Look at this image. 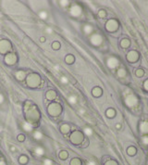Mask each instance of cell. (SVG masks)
Listing matches in <instances>:
<instances>
[{"label": "cell", "mask_w": 148, "mask_h": 165, "mask_svg": "<svg viewBox=\"0 0 148 165\" xmlns=\"http://www.w3.org/2000/svg\"><path fill=\"white\" fill-rule=\"evenodd\" d=\"M42 82L41 77L37 73H31L27 76L26 79V85L31 88H37L39 87Z\"/></svg>", "instance_id": "1"}, {"label": "cell", "mask_w": 148, "mask_h": 165, "mask_svg": "<svg viewBox=\"0 0 148 165\" xmlns=\"http://www.w3.org/2000/svg\"><path fill=\"white\" fill-rule=\"evenodd\" d=\"M26 119L29 122H37L40 119V113L38 111L36 106L26 108Z\"/></svg>", "instance_id": "2"}, {"label": "cell", "mask_w": 148, "mask_h": 165, "mask_svg": "<svg viewBox=\"0 0 148 165\" xmlns=\"http://www.w3.org/2000/svg\"><path fill=\"white\" fill-rule=\"evenodd\" d=\"M47 112L50 116H53V117L59 116L62 112V107L59 103H57V102L51 103V104H49L47 107Z\"/></svg>", "instance_id": "3"}, {"label": "cell", "mask_w": 148, "mask_h": 165, "mask_svg": "<svg viewBox=\"0 0 148 165\" xmlns=\"http://www.w3.org/2000/svg\"><path fill=\"white\" fill-rule=\"evenodd\" d=\"M83 138H84L83 135L80 131H74L73 133L70 135V137H69L71 143H72V144H74V145L81 144V143L83 141Z\"/></svg>", "instance_id": "4"}, {"label": "cell", "mask_w": 148, "mask_h": 165, "mask_svg": "<svg viewBox=\"0 0 148 165\" xmlns=\"http://www.w3.org/2000/svg\"><path fill=\"white\" fill-rule=\"evenodd\" d=\"M104 42V37L99 32H95V34L92 35L90 37V43L94 47H100Z\"/></svg>", "instance_id": "5"}, {"label": "cell", "mask_w": 148, "mask_h": 165, "mask_svg": "<svg viewBox=\"0 0 148 165\" xmlns=\"http://www.w3.org/2000/svg\"><path fill=\"white\" fill-rule=\"evenodd\" d=\"M138 102H139L138 97H137L133 94L128 95L127 97H125V105L127 106L128 108H133V107H135L137 104H138Z\"/></svg>", "instance_id": "6"}, {"label": "cell", "mask_w": 148, "mask_h": 165, "mask_svg": "<svg viewBox=\"0 0 148 165\" xmlns=\"http://www.w3.org/2000/svg\"><path fill=\"white\" fill-rule=\"evenodd\" d=\"M12 48V45L8 40H0V54H6Z\"/></svg>", "instance_id": "7"}, {"label": "cell", "mask_w": 148, "mask_h": 165, "mask_svg": "<svg viewBox=\"0 0 148 165\" xmlns=\"http://www.w3.org/2000/svg\"><path fill=\"white\" fill-rule=\"evenodd\" d=\"M119 29V21L115 19H111V20H108L107 23H106V30L107 32H116Z\"/></svg>", "instance_id": "8"}, {"label": "cell", "mask_w": 148, "mask_h": 165, "mask_svg": "<svg viewBox=\"0 0 148 165\" xmlns=\"http://www.w3.org/2000/svg\"><path fill=\"white\" fill-rule=\"evenodd\" d=\"M69 13L72 17L78 18L83 14V8H81L79 4H74L71 6V8L69 9Z\"/></svg>", "instance_id": "9"}, {"label": "cell", "mask_w": 148, "mask_h": 165, "mask_svg": "<svg viewBox=\"0 0 148 165\" xmlns=\"http://www.w3.org/2000/svg\"><path fill=\"white\" fill-rule=\"evenodd\" d=\"M120 63V60L119 58L117 57H115V56H111V57H109L107 59V67L109 69H111V70H114V69H116L118 68V66L119 65Z\"/></svg>", "instance_id": "10"}, {"label": "cell", "mask_w": 148, "mask_h": 165, "mask_svg": "<svg viewBox=\"0 0 148 165\" xmlns=\"http://www.w3.org/2000/svg\"><path fill=\"white\" fill-rule=\"evenodd\" d=\"M17 60H18V57L14 53H8L5 57V62L8 65H14L17 62Z\"/></svg>", "instance_id": "11"}, {"label": "cell", "mask_w": 148, "mask_h": 165, "mask_svg": "<svg viewBox=\"0 0 148 165\" xmlns=\"http://www.w3.org/2000/svg\"><path fill=\"white\" fill-rule=\"evenodd\" d=\"M139 59V54L138 52H136L134 50L133 51H130L128 54H127V60L130 63H134L136 62L137 60Z\"/></svg>", "instance_id": "12"}, {"label": "cell", "mask_w": 148, "mask_h": 165, "mask_svg": "<svg viewBox=\"0 0 148 165\" xmlns=\"http://www.w3.org/2000/svg\"><path fill=\"white\" fill-rule=\"evenodd\" d=\"M140 133L142 135H148V121H142L139 125Z\"/></svg>", "instance_id": "13"}, {"label": "cell", "mask_w": 148, "mask_h": 165, "mask_svg": "<svg viewBox=\"0 0 148 165\" xmlns=\"http://www.w3.org/2000/svg\"><path fill=\"white\" fill-rule=\"evenodd\" d=\"M46 97L48 100H54V99H56L58 95H57V92L56 91H54V90H48L46 92Z\"/></svg>", "instance_id": "14"}, {"label": "cell", "mask_w": 148, "mask_h": 165, "mask_svg": "<svg viewBox=\"0 0 148 165\" xmlns=\"http://www.w3.org/2000/svg\"><path fill=\"white\" fill-rule=\"evenodd\" d=\"M83 31L84 32V35H89L92 34L93 32H94V27H93L91 24H85V25H83Z\"/></svg>", "instance_id": "15"}, {"label": "cell", "mask_w": 148, "mask_h": 165, "mask_svg": "<svg viewBox=\"0 0 148 165\" xmlns=\"http://www.w3.org/2000/svg\"><path fill=\"white\" fill-rule=\"evenodd\" d=\"M15 77L19 81H23L25 79V77H26V71L20 70V71H18L17 73H15Z\"/></svg>", "instance_id": "16"}, {"label": "cell", "mask_w": 148, "mask_h": 165, "mask_svg": "<svg viewBox=\"0 0 148 165\" xmlns=\"http://www.w3.org/2000/svg\"><path fill=\"white\" fill-rule=\"evenodd\" d=\"M102 93H103L102 89L100 88V87H98V86L95 87V88L92 90V94H93V96L95 97H101V96H102Z\"/></svg>", "instance_id": "17"}, {"label": "cell", "mask_w": 148, "mask_h": 165, "mask_svg": "<svg viewBox=\"0 0 148 165\" xmlns=\"http://www.w3.org/2000/svg\"><path fill=\"white\" fill-rule=\"evenodd\" d=\"M60 131H61V133L64 134V135H67L69 133L70 131V126L67 123H64L62 124L61 126H60Z\"/></svg>", "instance_id": "18"}, {"label": "cell", "mask_w": 148, "mask_h": 165, "mask_svg": "<svg viewBox=\"0 0 148 165\" xmlns=\"http://www.w3.org/2000/svg\"><path fill=\"white\" fill-rule=\"evenodd\" d=\"M117 75L119 78H124V77H126V75H127V71L124 68H119L117 71Z\"/></svg>", "instance_id": "19"}, {"label": "cell", "mask_w": 148, "mask_h": 165, "mask_svg": "<svg viewBox=\"0 0 148 165\" xmlns=\"http://www.w3.org/2000/svg\"><path fill=\"white\" fill-rule=\"evenodd\" d=\"M130 46V41L128 38H124V39H122L121 42H120V47L122 48H128Z\"/></svg>", "instance_id": "20"}, {"label": "cell", "mask_w": 148, "mask_h": 165, "mask_svg": "<svg viewBox=\"0 0 148 165\" xmlns=\"http://www.w3.org/2000/svg\"><path fill=\"white\" fill-rule=\"evenodd\" d=\"M32 136H34V138L35 139V140H42L43 139V134L41 133V132H39V131H35L34 133V135H32Z\"/></svg>", "instance_id": "21"}, {"label": "cell", "mask_w": 148, "mask_h": 165, "mask_svg": "<svg viewBox=\"0 0 148 165\" xmlns=\"http://www.w3.org/2000/svg\"><path fill=\"white\" fill-rule=\"evenodd\" d=\"M34 153L38 156H42L45 154V149H43L42 147H37L34 148Z\"/></svg>", "instance_id": "22"}, {"label": "cell", "mask_w": 148, "mask_h": 165, "mask_svg": "<svg viewBox=\"0 0 148 165\" xmlns=\"http://www.w3.org/2000/svg\"><path fill=\"white\" fill-rule=\"evenodd\" d=\"M106 114L108 118H113L115 115H116V111H115L114 109H108L106 111Z\"/></svg>", "instance_id": "23"}, {"label": "cell", "mask_w": 148, "mask_h": 165, "mask_svg": "<svg viewBox=\"0 0 148 165\" xmlns=\"http://www.w3.org/2000/svg\"><path fill=\"white\" fill-rule=\"evenodd\" d=\"M75 60V58L72 56V55H68V56H66L65 58V61L67 62L68 64H72Z\"/></svg>", "instance_id": "24"}, {"label": "cell", "mask_w": 148, "mask_h": 165, "mask_svg": "<svg viewBox=\"0 0 148 165\" xmlns=\"http://www.w3.org/2000/svg\"><path fill=\"white\" fill-rule=\"evenodd\" d=\"M136 152H137V149H136V147H129L128 149H127V153L129 154L130 156H134L136 154Z\"/></svg>", "instance_id": "25"}, {"label": "cell", "mask_w": 148, "mask_h": 165, "mask_svg": "<svg viewBox=\"0 0 148 165\" xmlns=\"http://www.w3.org/2000/svg\"><path fill=\"white\" fill-rule=\"evenodd\" d=\"M141 142H142V144L147 147L148 146V135H145L144 136H142L141 137Z\"/></svg>", "instance_id": "26"}, {"label": "cell", "mask_w": 148, "mask_h": 165, "mask_svg": "<svg viewBox=\"0 0 148 165\" xmlns=\"http://www.w3.org/2000/svg\"><path fill=\"white\" fill-rule=\"evenodd\" d=\"M83 131H84V134H85L87 136H91L93 134H94V132H93V129L90 128V127H85Z\"/></svg>", "instance_id": "27"}, {"label": "cell", "mask_w": 148, "mask_h": 165, "mask_svg": "<svg viewBox=\"0 0 148 165\" xmlns=\"http://www.w3.org/2000/svg\"><path fill=\"white\" fill-rule=\"evenodd\" d=\"M22 127H23V129H24L26 132H31V131L32 130V125H31L30 123H25L22 124Z\"/></svg>", "instance_id": "28"}, {"label": "cell", "mask_w": 148, "mask_h": 165, "mask_svg": "<svg viewBox=\"0 0 148 165\" xmlns=\"http://www.w3.org/2000/svg\"><path fill=\"white\" fill-rule=\"evenodd\" d=\"M68 157H69V154H68L67 151L63 150V151H61V152L59 153V158L61 159H66Z\"/></svg>", "instance_id": "29"}, {"label": "cell", "mask_w": 148, "mask_h": 165, "mask_svg": "<svg viewBox=\"0 0 148 165\" xmlns=\"http://www.w3.org/2000/svg\"><path fill=\"white\" fill-rule=\"evenodd\" d=\"M98 17L101 18V19L106 18V17H107V12H106V10L100 9V10H99V12H98Z\"/></svg>", "instance_id": "30"}, {"label": "cell", "mask_w": 148, "mask_h": 165, "mask_svg": "<svg viewBox=\"0 0 148 165\" xmlns=\"http://www.w3.org/2000/svg\"><path fill=\"white\" fill-rule=\"evenodd\" d=\"M70 165H81V161H80L79 159L75 158V159H71Z\"/></svg>", "instance_id": "31"}, {"label": "cell", "mask_w": 148, "mask_h": 165, "mask_svg": "<svg viewBox=\"0 0 148 165\" xmlns=\"http://www.w3.org/2000/svg\"><path fill=\"white\" fill-rule=\"evenodd\" d=\"M39 17L42 20H46L47 19V12L45 11V10H42V11L39 12Z\"/></svg>", "instance_id": "32"}, {"label": "cell", "mask_w": 148, "mask_h": 165, "mask_svg": "<svg viewBox=\"0 0 148 165\" xmlns=\"http://www.w3.org/2000/svg\"><path fill=\"white\" fill-rule=\"evenodd\" d=\"M19 161L21 164H26L27 162H28V158H27L26 156H21L19 159Z\"/></svg>", "instance_id": "33"}, {"label": "cell", "mask_w": 148, "mask_h": 165, "mask_svg": "<svg viewBox=\"0 0 148 165\" xmlns=\"http://www.w3.org/2000/svg\"><path fill=\"white\" fill-rule=\"evenodd\" d=\"M136 76L137 77H142L144 75V71L142 70V69H138L136 71V73H135Z\"/></svg>", "instance_id": "34"}, {"label": "cell", "mask_w": 148, "mask_h": 165, "mask_svg": "<svg viewBox=\"0 0 148 165\" xmlns=\"http://www.w3.org/2000/svg\"><path fill=\"white\" fill-rule=\"evenodd\" d=\"M69 101L70 104L74 105V104L77 103V98H76V97H74V96H71V97H69Z\"/></svg>", "instance_id": "35"}, {"label": "cell", "mask_w": 148, "mask_h": 165, "mask_svg": "<svg viewBox=\"0 0 148 165\" xmlns=\"http://www.w3.org/2000/svg\"><path fill=\"white\" fill-rule=\"evenodd\" d=\"M52 47L55 49V50H58V49H59V48H60V43H59V42H58V41L54 42V43L52 44Z\"/></svg>", "instance_id": "36"}, {"label": "cell", "mask_w": 148, "mask_h": 165, "mask_svg": "<svg viewBox=\"0 0 148 165\" xmlns=\"http://www.w3.org/2000/svg\"><path fill=\"white\" fill-rule=\"evenodd\" d=\"M105 165H119V164L117 163V161H113V159H109V161H107L105 163Z\"/></svg>", "instance_id": "37"}, {"label": "cell", "mask_w": 148, "mask_h": 165, "mask_svg": "<svg viewBox=\"0 0 148 165\" xmlns=\"http://www.w3.org/2000/svg\"><path fill=\"white\" fill-rule=\"evenodd\" d=\"M53 162L52 161H50L49 159H46L45 161H43V165H52Z\"/></svg>", "instance_id": "38"}, {"label": "cell", "mask_w": 148, "mask_h": 165, "mask_svg": "<svg viewBox=\"0 0 148 165\" xmlns=\"http://www.w3.org/2000/svg\"><path fill=\"white\" fill-rule=\"evenodd\" d=\"M59 4L61 5L62 7H67L69 5V1H59Z\"/></svg>", "instance_id": "39"}, {"label": "cell", "mask_w": 148, "mask_h": 165, "mask_svg": "<svg viewBox=\"0 0 148 165\" xmlns=\"http://www.w3.org/2000/svg\"><path fill=\"white\" fill-rule=\"evenodd\" d=\"M18 140L20 141V142H23L25 140V136L23 135H18Z\"/></svg>", "instance_id": "40"}, {"label": "cell", "mask_w": 148, "mask_h": 165, "mask_svg": "<svg viewBox=\"0 0 148 165\" xmlns=\"http://www.w3.org/2000/svg\"><path fill=\"white\" fill-rule=\"evenodd\" d=\"M144 89L148 92V79L145 80L144 82Z\"/></svg>", "instance_id": "41"}, {"label": "cell", "mask_w": 148, "mask_h": 165, "mask_svg": "<svg viewBox=\"0 0 148 165\" xmlns=\"http://www.w3.org/2000/svg\"><path fill=\"white\" fill-rule=\"evenodd\" d=\"M4 100H5V97H4V96L1 94V93H0V105H1V104H3Z\"/></svg>", "instance_id": "42"}, {"label": "cell", "mask_w": 148, "mask_h": 165, "mask_svg": "<svg viewBox=\"0 0 148 165\" xmlns=\"http://www.w3.org/2000/svg\"><path fill=\"white\" fill-rule=\"evenodd\" d=\"M61 82H64V84H67V82H68V79H67V77H65V76L61 77Z\"/></svg>", "instance_id": "43"}, {"label": "cell", "mask_w": 148, "mask_h": 165, "mask_svg": "<svg viewBox=\"0 0 148 165\" xmlns=\"http://www.w3.org/2000/svg\"><path fill=\"white\" fill-rule=\"evenodd\" d=\"M87 165H96V162L95 161H89L87 162Z\"/></svg>", "instance_id": "44"}, {"label": "cell", "mask_w": 148, "mask_h": 165, "mask_svg": "<svg viewBox=\"0 0 148 165\" xmlns=\"http://www.w3.org/2000/svg\"><path fill=\"white\" fill-rule=\"evenodd\" d=\"M116 128H117V129H120V128H121V124H120V123L116 124Z\"/></svg>", "instance_id": "45"}, {"label": "cell", "mask_w": 148, "mask_h": 165, "mask_svg": "<svg viewBox=\"0 0 148 165\" xmlns=\"http://www.w3.org/2000/svg\"><path fill=\"white\" fill-rule=\"evenodd\" d=\"M0 165H6V162H5L3 159H0Z\"/></svg>", "instance_id": "46"}, {"label": "cell", "mask_w": 148, "mask_h": 165, "mask_svg": "<svg viewBox=\"0 0 148 165\" xmlns=\"http://www.w3.org/2000/svg\"><path fill=\"white\" fill-rule=\"evenodd\" d=\"M40 41H41L42 43H43V42H46V38H45V37H43H43H41V38H40Z\"/></svg>", "instance_id": "47"}, {"label": "cell", "mask_w": 148, "mask_h": 165, "mask_svg": "<svg viewBox=\"0 0 148 165\" xmlns=\"http://www.w3.org/2000/svg\"><path fill=\"white\" fill-rule=\"evenodd\" d=\"M46 32H48V34H51V32H52V30L51 29H46Z\"/></svg>", "instance_id": "48"}, {"label": "cell", "mask_w": 148, "mask_h": 165, "mask_svg": "<svg viewBox=\"0 0 148 165\" xmlns=\"http://www.w3.org/2000/svg\"><path fill=\"white\" fill-rule=\"evenodd\" d=\"M10 149H11L12 151H15V150H16V148H15V147H10Z\"/></svg>", "instance_id": "49"}, {"label": "cell", "mask_w": 148, "mask_h": 165, "mask_svg": "<svg viewBox=\"0 0 148 165\" xmlns=\"http://www.w3.org/2000/svg\"><path fill=\"white\" fill-rule=\"evenodd\" d=\"M147 165H148V164H147Z\"/></svg>", "instance_id": "50"}]
</instances>
